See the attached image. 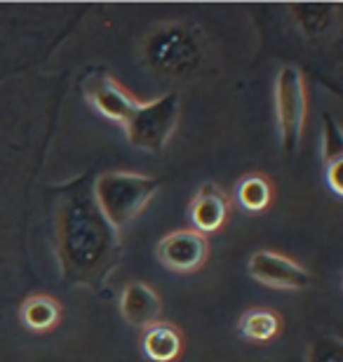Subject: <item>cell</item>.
Wrapping results in <instances>:
<instances>
[{"mask_svg": "<svg viewBox=\"0 0 343 362\" xmlns=\"http://www.w3.org/2000/svg\"><path fill=\"white\" fill-rule=\"evenodd\" d=\"M144 353L146 358L153 362H174L181 356V346H184V339H181V332L172 325L165 322H156L153 327L146 329L144 334Z\"/></svg>", "mask_w": 343, "mask_h": 362, "instance_id": "12", "label": "cell"}, {"mask_svg": "<svg viewBox=\"0 0 343 362\" xmlns=\"http://www.w3.org/2000/svg\"><path fill=\"white\" fill-rule=\"evenodd\" d=\"M62 317V306L50 294H33L24 299L19 308V320L31 332H50Z\"/></svg>", "mask_w": 343, "mask_h": 362, "instance_id": "13", "label": "cell"}, {"mask_svg": "<svg viewBox=\"0 0 343 362\" xmlns=\"http://www.w3.org/2000/svg\"><path fill=\"white\" fill-rule=\"evenodd\" d=\"M83 94L94 111L101 118L125 125L129 120V115L134 113V108L139 106V99H134L122 85L115 81L111 74L106 71H90L83 78Z\"/></svg>", "mask_w": 343, "mask_h": 362, "instance_id": "6", "label": "cell"}, {"mask_svg": "<svg viewBox=\"0 0 343 362\" xmlns=\"http://www.w3.org/2000/svg\"><path fill=\"white\" fill-rule=\"evenodd\" d=\"M160 179L139 172H104L94 179L92 195L99 212L115 230L132 223L158 193Z\"/></svg>", "mask_w": 343, "mask_h": 362, "instance_id": "2", "label": "cell"}, {"mask_svg": "<svg viewBox=\"0 0 343 362\" xmlns=\"http://www.w3.org/2000/svg\"><path fill=\"white\" fill-rule=\"evenodd\" d=\"M120 315L129 327L149 329L158 322L163 303H160L158 292L146 282H127L120 292L118 301Z\"/></svg>", "mask_w": 343, "mask_h": 362, "instance_id": "10", "label": "cell"}, {"mask_svg": "<svg viewBox=\"0 0 343 362\" xmlns=\"http://www.w3.org/2000/svg\"><path fill=\"white\" fill-rule=\"evenodd\" d=\"M179 113L181 101L179 94L174 92H167L151 101H139L134 113L122 125L127 141L134 148L146 151V153H163L174 132H177Z\"/></svg>", "mask_w": 343, "mask_h": 362, "instance_id": "3", "label": "cell"}, {"mask_svg": "<svg viewBox=\"0 0 343 362\" xmlns=\"http://www.w3.org/2000/svg\"><path fill=\"white\" fill-rule=\"evenodd\" d=\"M236 200H238V205L250 214L266 212L273 202L271 181L264 179L261 175H250V177L240 179V184L236 186Z\"/></svg>", "mask_w": 343, "mask_h": 362, "instance_id": "16", "label": "cell"}, {"mask_svg": "<svg viewBox=\"0 0 343 362\" xmlns=\"http://www.w3.org/2000/svg\"><path fill=\"white\" fill-rule=\"evenodd\" d=\"M144 62L160 76H188L200 64V40L184 24H165L146 38Z\"/></svg>", "mask_w": 343, "mask_h": 362, "instance_id": "4", "label": "cell"}, {"mask_svg": "<svg viewBox=\"0 0 343 362\" xmlns=\"http://www.w3.org/2000/svg\"><path fill=\"white\" fill-rule=\"evenodd\" d=\"M322 160H325V181L334 195H343L341 168H343V136L339 122L325 113L322 118Z\"/></svg>", "mask_w": 343, "mask_h": 362, "instance_id": "11", "label": "cell"}, {"mask_svg": "<svg viewBox=\"0 0 343 362\" xmlns=\"http://www.w3.org/2000/svg\"><path fill=\"white\" fill-rule=\"evenodd\" d=\"M122 255L120 230L104 219L85 177L62 191L57 205V257L73 285L104 287Z\"/></svg>", "mask_w": 343, "mask_h": 362, "instance_id": "1", "label": "cell"}, {"mask_svg": "<svg viewBox=\"0 0 343 362\" xmlns=\"http://www.w3.org/2000/svg\"><path fill=\"white\" fill-rule=\"evenodd\" d=\"M308 362H343V346L339 339H320L310 346Z\"/></svg>", "mask_w": 343, "mask_h": 362, "instance_id": "17", "label": "cell"}, {"mask_svg": "<svg viewBox=\"0 0 343 362\" xmlns=\"http://www.w3.org/2000/svg\"><path fill=\"white\" fill-rule=\"evenodd\" d=\"M306 115H308V92L301 69L284 64L275 76V122L284 153H296L303 139Z\"/></svg>", "mask_w": 343, "mask_h": 362, "instance_id": "5", "label": "cell"}, {"mask_svg": "<svg viewBox=\"0 0 343 362\" xmlns=\"http://www.w3.org/2000/svg\"><path fill=\"white\" fill-rule=\"evenodd\" d=\"M289 12L294 14L298 28L306 35H322L337 24V14L339 5H322V3H313V5H291Z\"/></svg>", "mask_w": 343, "mask_h": 362, "instance_id": "15", "label": "cell"}, {"mask_svg": "<svg viewBox=\"0 0 343 362\" xmlns=\"http://www.w3.org/2000/svg\"><path fill=\"white\" fill-rule=\"evenodd\" d=\"M228 195L219 184H202L198 191H195L193 200H191V223L193 230H198L200 235L205 233H216V230L223 228L226 219H228Z\"/></svg>", "mask_w": 343, "mask_h": 362, "instance_id": "9", "label": "cell"}, {"mask_svg": "<svg viewBox=\"0 0 343 362\" xmlns=\"http://www.w3.org/2000/svg\"><path fill=\"white\" fill-rule=\"evenodd\" d=\"M282 320L275 310L268 308H250L240 315L238 320V332L240 337L254 344H268L280 334Z\"/></svg>", "mask_w": 343, "mask_h": 362, "instance_id": "14", "label": "cell"}, {"mask_svg": "<svg viewBox=\"0 0 343 362\" xmlns=\"http://www.w3.org/2000/svg\"><path fill=\"white\" fill-rule=\"evenodd\" d=\"M158 262L165 266L167 271L174 273H195L205 266L209 257L207 238L200 235L198 230L184 228L167 233L163 240L158 243Z\"/></svg>", "mask_w": 343, "mask_h": 362, "instance_id": "7", "label": "cell"}, {"mask_svg": "<svg viewBox=\"0 0 343 362\" xmlns=\"http://www.w3.org/2000/svg\"><path fill=\"white\" fill-rule=\"evenodd\" d=\"M247 271L257 282L273 289H306L310 285V273L294 259L271 250H257L247 262Z\"/></svg>", "mask_w": 343, "mask_h": 362, "instance_id": "8", "label": "cell"}]
</instances>
